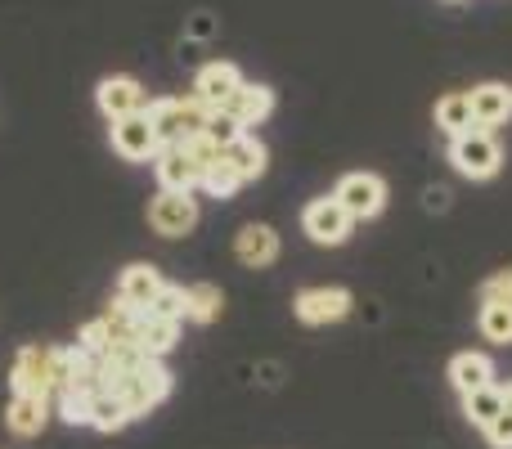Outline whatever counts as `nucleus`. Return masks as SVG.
Listing matches in <instances>:
<instances>
[{
  "label": "nucleus",
  "mask_w": 512,
  "mask_h": 449,
  "mask_svg": "<svg viewBox=\"0 0 512 449\" xmlns=\"http://www.w3.org/2000/svg\"><path fill=\"white\" fill-rule=\"evenodd\" d=\"M144 113H149V122H153V131H158L162 144L194 140V135L207 131V117H212L198 99H153Z\"/></svg>",
  "instance_id": "nucleus-1"
},
{
  "label": "nucleus",
  "mask_w": 512,
  "mask_h": 449,
  "mask_svg": "<svg viewBox=\"0 0 512 449\" xmlns=\"http://www.w3.org/2000/svg\"><path fill=\"white\" fill-rule=\"evenodd\" d=\"M450 162L459 176L490 180V176H499V167H504V149H499V140L490 131H463L450 140Z\"/></svg>",
  "instance_id": "nucleus-2"
},
{
  "label": "nucleus",
  "mask_w": 512,
  "mask_h": 449,
  "mask_svg": "<svg viewBox=\"0 0 512 449\" xmlns=\"http://www.w3.org/2000/svg\"><path fill=\"white\" fill-rule=\"evenodd\" d=\"M122 405H126V414L131 418H144L149 409H158L162 400L171 396V373L162 369L158 360H144L140 369H131L126 373V382H122Z\"/></svg>",
  "instance_id": "nucleus-3"
},
{
  "label": "nucleus",
  "mask_w": 512,
  "mask_h": 449,
  "mask_svg": "<svg viewBox=\"0 0 512 449\" xmlns=\"http://www.w3.org/2000/svg\"><path fill=\"white\" fill-rule=\"evenodd\" d=\"M333 198L351 212V221H373V216L387 207V185H382L373 171H351V176L337 180Z\"/></svg>",
  "instance_id": "nucleus-4"
},
{
  "label": "nucleus",
  "mask_w": 512,
  "mask_h": 449,
  "mask_svg": "<svg viewBox=\"0 0 512 449\" xmlns=\"http://www.w3.org/2000/svg\"><path fill=\"white\" fill-rule=\"evenodd\" d=\"M351 212H346L337 198H315V203L301 212V229H306L310 238H315L319 247H337L351 238Z\"/></svg>",
  "instance_id": "nucleus-5"
},
{
  "label": "nucleus",
  "mask_w": 512,
  "mask_h": 449,
  "mask_svg": "<svg viewBox=\"0 0 512 449\" xmlns=\"http://www.w3.org/2000/svg\"><path fill=\"white\" fill-rule=\"evenodd\" d=\"M113 149L122 153L126 162H153L162 149L158 131H153L149 113H131V117H117L113 122Z\"/></svg>",
  "instance_id": "nucleus-6"
},
{
  "label": "nucleus",
  "mask_w": 512,
  "mask_h": 449,
  "mask_svg": "<svg viewBox=\"0 0 512 449\" xmlns=\"http://www.w3.org/2000/svg\"><path fill=\"white\" fill-rule=\"evenodd\" d=\"M9 387H14V396H50V346H23L14 360V373H9Z\"/></svg>",
  "instance_id": "nucleus-7"
},
{
  "label": "nucleus",
  "mask_w": 512,
  "mask_h": 449,
  "mask_svg": "<svg viewBox=\"0 0 512 449\" xmlns=\"http://www.w3.org/2000/svg\"><path fill=\"white\" fill-rule=\"evenodd\" d=\"M351 292L346 288H306L297 292V301H292V310H297L301 324H337V319L351 315Z\"/></svg>",
  "instance_id": "nucleus-8"
},
{
  "label": "nucleus",
  "mask_w": 512,
  "mask_h": 449,
  "mask_svg": "<svg viewBox=\"0 0 512 449\" xmlns=\"http://www.w3.org/2000/svg\"><path fill=\"white\" fill-rule=\"evenodd\" d=\"M153 171H158V185L171 189V194H194L198 180H203V167L189 158L185 144H162L158 158H153Z\"/></svg>",
  "instance_id": "nucleus-9"
},
{
  "label": "nucleus",
  "mask_w": 512,
  "mask_h": 449,
  "mask_svg": "<svg viewBox=\"0 0 512 449\" xmlns=\"http://www.w3.org/2000/svg\"><path fill=\"white\" fill-rule=\"evenodd\" d=\"M149 225L158 229L162 238L189 234V229L198 225V203L189 194H171V189H162V194L153 198V207H149Z\"/></svg>",
  "instance_id": "nucleus-10"
},
{
  "label": "nucleus",
  "mask_w": 512,
  "mask_h": 449,
  "mask_svg": "<svg viewBox=\"0 0 512 449\" xmlns=\"http://www.w3.org/2000/svg\"><path fill=\"white\" fill-rule=\"evenodd\" d=\"M243 86V77H239V68L234 63H207V68H198V77H194V99L207 108V113H221L225 104H230V95Z\"/></svg>",
  "instance_id": "nucleus-11"
},
{
  "label": "nucleus",
  "mask_w": 512,
  "mask_h": 449,
  "mask_svg": "<svg viewBox=\"0 0 512 449\" xmlns=\"http://www.w3.org/2000/svg\"><path fill=\"white\" fill-rule=\"evenodd\" d=\"M99 108H104L108 122H117V117H131V113H144L149 108V99H144V86L135 77H104L95 90Z\"/></svg>",
  "instance_id": "nucleus-12"
},
{
  "label": "nucleus",
  "mask_w": 512,
  "mask_h": 449,
  "mask_svg": "<svg viewBox=\"0 0 512 449\" xmlns=\"http://www.w3.org/2000/svg\"><path fill=\"white\" fill-rule=\"evenodd\" d=\"M472 122H477V131H495V126H504L512 117V86L504 81H486V86L472 90Z\"/></svg>",
  "instance_id": "nucleus-13"
},
{
  "label": "nucleus",
  "mask_w": 512,
  "mask_h": 449,
  "mask_svg": "<svg viewBox=\"0 0 512 449\" xmlns=\"http://www.w3.org/2000/svg\"><path fill=\"white\" fill-rule=\"evenodd\" d=\"M162 292V274L153 270V265H126L122 270V283H117V301H122L126 310H149L153 297Z\"/></svg>",
  "instance_id": "nucleus-14"
},
{
  "label": "nucleus",
  "mask_w": 512,
  "mask_h": 449,
  "mask_svg": "<svg viewBox=\"0 0 512 449\" xmlns=\"http://www.w3.org/2000/svg\"><path fill=\"white\" fill-rule=\"evenodd\" d=\"M234 256L248 270H265V265L279 261V234L270 225H243L239 238H234Z\"/></svg>",
  "instance_id": "nucleus-15"
},
{
  "label": "nucleus",
  "mask_w": 512,
  "mask_h": 449,
  "mask_svg": "<svg viewBox=\"0 0 512 449\" xmlns=\"http://www.w3.org/2000/svg\"><path fill=\"white\" fill-rule=\"evenodd\" d=\"M131 337H135V346H140L149 360H158V355H167L171 346H176L180 319H162V315H149V310H140V315H135Z\"/></svg>",
  "instance_id": "nucleus-16"
},
{
  "label": "nucleus",
  "mask_w": 512,
  "mask_h": 449,
  "mask_svg": "<svg viewBox=\"0 0 512 449\" xmlns=\"http://www.w3.org/2000/svg\"><path fill=\"white\" fill-rule=\"evenodd\" d=\"M270 108H274V90L270 86H256V81H243L221 113H230L239 126H256V122H265V117H270Z\"/></svg>",
  "instance_id": "nucleus-17"
},
{
  "label": "nucleus",
  "mask_w": 512,
  "mask_h": 449,
  "mask_svg": "<svg viewBox=\"0 0 512 449\" xmlns=\"http://www.w3.org/2000/svg\"><path fill=\"white\" fill-rule=\"evenodd\" d=\"M5 423L14 436H41L50 423V396H14Z\"/></svg>",
  "instance_id": "nucleus-18"
},
{
  "label": "nucleus",
  "mask_w": 512,
  "mask_h": 449,
  "mask_svg": "<svg viewBox=\"0 0 512 449\" xmlns=\"http://www.w3.org/2000/svg\"><path fill=\"white\" fill-rule=\"evenodd\" d=\"M450 382L463 396H472V391H481V387H495V364L477 351H463V355H454V364H450Z\"/></svg>",
  "instance_id": "nucleus-19"
},
{
  "label": "nucleus",
  "mask_w": 512,
  "mask_h": 449,
  "mask_svg": "<svg viewBox=\"0 0 512 449\" xmlns=\"http://www.w3.org/2000/svg\"><path fill=\"white\" fill-rule=\"evenodd\" d=\"M225 162L239 171V180H261L265 176V144L243 131L234 144H225Z\"/></svg>",
  "instance_id": "nucleus-20"
},
{
  "label": "nucleus",
  "mask_w": 512,
  "mask_h": 449,
  "mask_svg": "<svg viewBox=\"0 0 512 449\" xmlns=\"http://www.w3.org/2000/svg\"><path fill=\"white\" fill-rule=\"evenodd\" d=\"M436 126H441L445 135H463V131H477V122H472V99L463 95V90H454V95H445L441 104H436Z\"/></svg>",
  "instance_id": "nucleus-21"
},
{
  "label": "nucleus",
  "mask_w": 512,
  "mask_h": 449,
  "mask_svg": "<svg viewBox=\"0 0 512 449\" xmlns=\"http://www.w3.org/2000/svg\"><path fill=\"white\" fill-rule=\"evenodd\" d=\"M126 423H131V414H126L122 396H113V391H90V427H99V432H122Z\"/></svg>",
  "instance_id": "nucleus-22"
},
{
  "label": "nucleus",
  "mask_w": 512,
  "mask_h": 449,
  "mask_svg": "<svg viewBox=\"0 0 512 449\" xmlns=\"http://www.w3.org/2000/svg\"><path fill=\"white\" fill-rule=\"evenodd\" d=\"M477 328H481V337H486V342L508 346L512 342V301H481Z\"/></svg>",
  "instance_id": "nucleus-23"
},
{
  "label": "nucleus",
  "mask_w": 512,
  "mask_h": 449,
  "mask_svg": "<svg viewBox=\"0 0 512 449\" xmlns=\"http://www.w3.org/2000/svg\"><path fill=\"white\" fill-rule=\"evenodd\" d=\"M504 409H508L504 405V387H481V391H472V396H463V414H468V423H477L481 432H486Z\"/></svg>",
  "instance_id": "nucleus-24"
},
{
  "label": "nucleus",
  "mask_w": 512,
  "mask_h": 449,
  "mask_svg": "<svg viewBox=\"0 0 512 449\" xmlns=\"http://www.w3.org/2000/svg\"><path fill=\"white\" fill-rule=\"evenodd\" d=\"M225 297L216 283H194V288H185V319H194V324H212L216 315H221Z\"/></svg>",
  "instance_id": "nucleus-25"
},
{
  "label": "nucleus",
  "mask_w": 512,
  "mask_h": 449,
  "mask_svg": "<svg viewBox=\"0 0 512 449\" xmlns=\"http://www.w3.org/2000/svg\"><path fill=\"white\" fill-rule=\"evenodd\" d=\"M239 185H243V180H239V171L225 162V153L212 162V167H203V180H198V189H207L212 198H230Z\"/></svg>",
  "instance_id": "nucleus-26"
},
{
  "label": "nucleus",
  "mask_w": 512,
  "mask_h": 449,
  "mask_svg": "<svg viewBox=\"0 0 512 449\" xmlns=\"http://www.w3.org/2000/svg\"><path fill=\"white\" fill-rule=\"evenodd\" d=\"M149 315H162V319H185V288H176V283H162V292L153 297Z\"/></svg>",
  "instance_id": "nucleus-27"
},
{
  "label": "nucleus",
  "mask_w": 512,
  "mask_h": 449,
  "mask_svg": "<svg viewBox=\"0 0 512 449\" xmlns=\"http://www.w3.org/2000/svg\"><path fill=\"white\" fill-rule=\"evenodd\" d=\"M59 414L68 418L72 427L90 423V391H59Z\"/></svg>",
  "instance_id": "nucleus-28"
},
{
  "label": "nucleus",
  "mask_w": 512,
  "mask_h": 449,
  "mask_svg": "<svg viewBox=\"0 0 512 449\" xmlns=\"http://www.w3.org/2000/svg\"><path fill=\"white\" fill-rule=\"evenodd\" d=\"M203 135H207V140H216V144L225 149V144H234V140L243 135V126L234 122L230 113H212V117H207V131H203Z\"/></svg>",
  "instance_id": "nucleus-29"
},
{
  "label": "nucleus",
  "mask_w": 512,
  "mask_h": 449,
  "mask_svg": "<svg viewBox=\"0 0 512 449\" xmlns=\"http://www.w3.org/2000/svg\"><path fill=\"white\" fill-rule=\"evenodd\" d=\"M481 301H512V270H499L481 283Z\"/></svg>",
  "instance_id": "nucleus-30"
},
{
  "label": "nucleus",
  "mask_w": 512,
  "mask_h": 449,
  "mask_svg": "<svg viewBox=\"0 0 512 449\" xmlns=\"http://www.w3.org/2000/svg\"><path fill=\"white\" fill-rule=\"evenodd\" d=\"M486 441H490V449H512V409H504V414L486 427Z\"/></svg>",
  "instance_id": "nucleus-31"
},
{
  "label": "nucleus",
  "mask_w": 512,
  "mask_h": 449,
  "mask_svg": "<svg viewBox=\"0 0 512 449\" xmlns=\"http://www.w3.org/2000/svg\"><path fill=\"white\" fill-rule=\"evenodd\" d=\"M194 36H212V18H207V14L194 18Z\"/></svg>",
  "instance_id": "nucleus-32"
},
{
  "label": "nucleus",
  "mask_w": 512,
  "mask_h": 449,
  "mask_svg": "<svg viewBox=\"0 0 512 449\" xmlns=\"http://www.w3.org/2000/svg\"><path fill=\"white\" fill-rule=\"evenodd\" d=\"M445 198H450L445 189H432V194H427V207H445Z\"/></svg>",
  "instance_id": "nucleus-33"
},
{
  "label": "nucleus",
  "mask_w": 512,
  "mask_h": 449,
  "mask_svg": "<svg viewBox=\"0 0 512 449\" xmlns=\"http://www.w3.org/2000/svg\"><path fill=\"white\" fill-rule=\"evenodd\" d=\"M504 405L512 409V382H508V387H504Z\"/></svg>",
  "instance_id": "nucleus-34"
}]
</instances>
